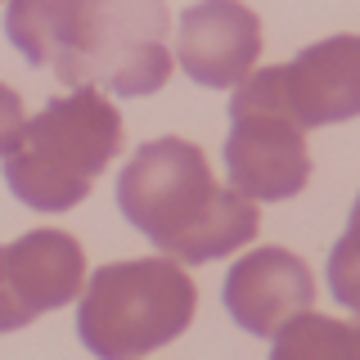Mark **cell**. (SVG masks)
<instances>
[{
	"label": "cell",
	"mask_w": 360,
	"mask_h": 360,
	"mask_svg": "<svg viewBox=\"0 0 360 360\" xmlns=\"http://www.w3.org/2000/svg\"><path fill=\"white\" fill-rule=\"evenodd\" d=\"M117 207L158 252L180 266L239 252L257 239L262 212L234 185H217L198 144L162 135L135 149L117 176Z\"/></svg>",
	"instance_id": "obj_1"
},
{
	"label": "cell",
	"mask_w": 360,
	"mask_h": 360,
	"mask_svg": "<svg viewBox=\"0 0 360 360\" xmlns=\"http://www.w3.org/2000/svg\"><path fill=\"white\" fill-rule=\"evenodd\" d=\"M122 153V112L95 86L54 95L5 153V185L32 212L77 207Z\"/></svg>",
	"instance_id": "obj_2"
},
{
	"label": "cell",
	"mask_w": 360,
	"mask_h": 360,
	"mask_svg": "<svg viewBox=\"0 0 360 360\" xmlns=\"http://www.w3.org/2000/svg\"><path fill=\"white\" fill-rule=\"evenodd\" d=\"M198 288L176 257L108 262L86 279L77 338L99 360H144L189 329Z\"/></svg>",
	"instance_id": "obj_3"
},
{
	"label": "cell",
	"mask_w": 360,
	"mask_h": 360,
	"mask_svg": "<svg viewBox=\"0 0 360 360\" xmlns=\"http://www.w3.org/2000/svg\"><path fill=\"white\" fill-rule=\"evenodd\" d=\"M225 176L252 202L297 198L311 180L307 127L288 99V68H252L234 86L230 135H225Z\"/></svg>",
	"instance_id": "obj_4"
},
{
	"label": "cell",
	"mask_w": 360,
	"mask_h": 360,
	"mask_svg": "<svg viewBox=\"0 0 360 360\" xmlns=\"http://www.w3.org/2000/svg\"><path fill=\"white\" fill-rule=\"evenodd\" d=\"M172 14L162 0H82L77 41L63 86H104L108 95L140 99L172 82L176 54L167 50Z\"/></svg>",
	"instance_id": "obj_5"
},
{
	"label": "cell",
	"mask_w": 360,
	"mask_h": 360,
	"mask_svg": "<svg viewBox=\"0 0 360 360\" xmlns=\"http://www.w3.org/2000/svg\"><path fill=\"white\" fill-rule=\"evenodd\" d=\"M86 288V252L63 230H32L0 248V333L59 311Z\"/></svg>",
	"instance_id": "obj_6"
},
{
	"label": "cell",
	"mask_w": 360,
	"mask_h": 360,
	"mask_svg": "<svg viewBox=\"0 0 360 360\" xmlns=\"http://www.w3.org/2000/svg\"><path fill=\"white\" fill-rule=\"evenodd\" d=\"M262 59V18L243 0H198L180 14L176 63L189 82L225 90L252 77Z\"/></svg>",
	"instance_id": "obj_7"
},
{
	"label": "cell",
	"mask_w": 360,
	"mask_h": 360,
	"mask_svg": "<svg viewBox=\"0 0 360 360\" xmlns=\"http://www.w3.org/2000/svg\"><path fill=\"white\" fill-rule=\"evenodd\" d=\"M225 311L252 338H275L292 315L311 311L315 302V275L288 248H252L225 275Z\"/></svg>",
	"instance_id": "obj_8"
},
{
	"label": "cell",
	"mask_w": 360,
	"mask_h": 360,
	"mask_svg": "<svg viewBox=\"0 0 360 360\" xmlns=\"http://www.w3.org/2000/svg\"><path fill=\"white\" fill-rule=\"evenodd\" d=\"M288 68V99L307 131L360 117V37H324Z\"/></svg>",
	"instance_id": "obj_9"
},
{
	"label": "cell",
	"mask_w": 360,
	"mask_h": 360,
	"mask_svg": "<svg viewBox=\"0 0 360 360\" xmlns=\"http://www.w3.org/2000/svg\"><path fill=\"white\" fill-rule=\"evenodd\" d=\"M77 9L82 0H9L5 37L32 68H50L63 77L77 41Z\"/></svg>",
	"instance_id": "obj_10"
},
{
	"label": "cell",
	"mask_w": 360,
	"mask_h": 360,
	"mask_svg": "<svg viewBox=\"0 0 360 360\" xmlns=\"http://www.w3.org/2000/svg\"><path fill=\"white\" fill-rule=\"evenodd\" d=\"M270 360H360V320H329L302 311L275 333Z\"/></svg>",
	"instance_id": "obj_11"
},
{
	"label": "cell",
	"mask_w": 360,
	"mask_h": 360,
	"mask_svg": "<svg viewBox=\"0 0 360 360\" xmlns=\"http://www.w3.org/2000/svg\"><path fill=\"white\" fill-rule=\"evenodd\" d=\"M324 279H329V292L338 297V307H347L352 315H360V194H356V202H352L347 234L329 248Z\"/></svg>",
	"instance_id": "obj_12"
},
{
	"label": "cell",
	"mask_w": 360,
	"mask_h": 360,
	"mask_svg": "<svg viewBox=\"0 0 360 360\" xmlns=\"http://www.w3.org/2000/svg\"><path fill=\"white\" fill-rule=\"evenodd\" d=\"M22 127H27V112H22V99H18V90L0 82V158H5V153L18 144Z\"/></svg>",
	"instance_id": "obj_13"
}]
</instances>
